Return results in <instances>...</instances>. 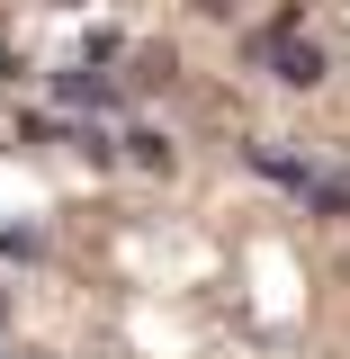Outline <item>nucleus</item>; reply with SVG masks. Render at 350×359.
Returning a JSON list of instances; mask_svg holds the SVG:
<instances>
[{"instance_id":"f257e3e1","label":"nucleus","mask_w":350,"mask_h":359,"mask_svg":"<svg viewBox=\"0 0 350 359\" xmlns=\"http://www.w3.org/2000/svg\"><path fill=\"white\" fill-rule=\"evenodd\" d=\"M252 63H269L288 90H314V81H323V45L306 36V18H297V9H278L261 36H252Z\"/></svg>"},{"instance_id":"f03ea898","label":"nucleus","mask_w":350,"mask_h":359,"mask_svg":"<svg viewBox=\"0 0 350 359\" xmlns=\"http://www.w3.org/2000/svg\"><path fill=\"white\" fill-rule=\"evenodd\" d=\"M54 99H63V108H117L126 81H108L99 63H72V72H54Z\"/></svg>"},{"instance_id":"7ed1b4c3","label":"nucleus","mask_w":350,"mask_h":359,"mask_svg":"<svg viewBox=\"0 0 350 359\" xmlns=\"http://www.w3.org/2000/svg\"><path fill=\"white\" fill-rule=\"evenodd\" d=\"M252 171L278 180V189H306V162H297V153H269V144H252Z\"/></svg>"},{"instance_id":"20e7f679","label":"nucleus","mask_w":350,"mask_h":359,"mask_svg":"<svg viewBox=\"0 0 350 359\" xmlns=\"http://www.w3.org/2000/svg\"><path fill=\"white\" fill-rule=\"evenodd\" d=\"M126 144H135V162H144V171H171V144H162V135H153V126H135Z\"/></svg>"},{"instance_id":"39448f33","label":"nucleus","mask_w":350,"mask_h":359,"mask_svg":"<svg viewBox=\"0 0 350 359\" xmlns=\"http://www.w3.org/2000/svg\"><path fill=\"white\" fill-rule=\"evenodd\" d=\"M0 252H36V233L27 224H0Z\"/></svg>"}]
</instances>
